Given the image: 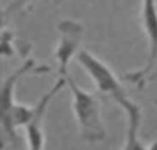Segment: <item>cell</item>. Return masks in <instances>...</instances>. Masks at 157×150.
Returning <instances> with one entry per match:
<instances>
[{
	"label": "cell",
	"mask_w": 157,
	"mask_h": 150,
	"mask_svg": "<svg viewBox=\"0 0 157 150\" xmlns=\"http://www.w3.org/2000/svg\"><path fill=\"white\" fill-rule=\"evenodd\" d=\"M65 79L72 95V109L80 137L87 143H101L106 138V127L102 120L99 99L95 94L81 88L71 74Z\"/></svg>",
	"instance_id": "6da1fadb"
},
{
	"label": "cell",
	"mask_w": 157,
	"mask_h": 150,
	"mask_svg": "<svg viewBox=\"0 0 157 150\" xmlns=\"http://www.w3.org/2000/svg\"><path fill=\"white\" fill-rule=\"evenodd\" d=\"M141 19L147 37V61L142 69L125 74V80L136 84L138 87H144L146 84L157 65V0H142Z\"/></svg>",
	"instance_id": "7a4b0ae2"
},
{
	"label": "cell",
	"mask_w": 157,
	"mask_h": 150,
	"mask_svg": "<svg viewBox=\"0 0 157 150\" xmlns=\"http://www.w3.org/2000/svg\"><path fill=\"white\" fill-rule=\"evenodd\" d=\"M78 65L86 70V73L91 77L92 83L97 87L99 94H105L113 98V101H119L120 98L125 96L124 88L121 87L117 76L110 69V66L106 65L101 58L94 55L88 50H81L76 57Z\"/></svg>",
	"instance_id": "3957f363"
},
{
	"label": "cell",
	"mask_w": 157,
	"mask_h": 150,
	"mask_svg": "<svg viewBox=\"0 0 157 150\" xmlns=\"http://www.w3.org/2000/svg\"><path fill=\"white\" fill-rule=\"evenodd\" d=\"M58 39L57 47H55V61L58 65V73L59 77H66L69 74V63L77 54L81 51L80 46L83 41L84 29L80 22L75 19H63L58 24Z\"/></svg>",
	"instance_id": "277c9868"
},
{
	"label": "cell",
	"mask_w": 157,
	"mask_h": 150,
	"mask_svg": "<svg viewBox=\"0 0 157 150\" xmlns=\"http://www.w3.org/2000/svg\"><path fill=\"white\" fill-rule=\"evenodd\" d=\"M66 85L65 77H59L50 90L41 95V98L35 103L36 110L32 120L25 127V139H26L28 150H44L46 149V134H44V117L51 105L52 99L55 98L58 92Z\"/></svg>",
	"instance_id": "5b68a950"
},
{
	"label": "cell",
	"mask_w": 157,
	"mask_h": 150,
	"mask_svg": "<svg viewBox=\"0 0 157 150\" xmlns=\"http://www.w3.org/2000/svg\"><path fill=\"white\" fill-rule=\"evenodd\" d=\"M116 103L120 107H123L127 117V129H125V139L123 143L121 150H147L144 146L139 137L141 131V123H142V112L141 107L131 101L127 95L116 101Z\"/></svg>",
	"instance_id": "8992f818"
},
{
	"label": "cell",
	"mask_w": 157,
	"mask_h": 150,
	"mask_svg": "<svg viewBox=\"0 0 157 150\" xmlns=\"http://www.w3.org/2000/svg\"><path fill=\"white\" fill-rule=\"evenodd\" d=\"M147 150H157V141H155L153 143H150L149 148H147Z\"/></svg>",
	"instance_id": "52a82bcc"
},
{
	"label": "cell",
	"mask_w": 157,
	"mask_h": 150,
	"mask_svg": "<svg viewBox=\"0 0 157 150\" xmlns=\"http://www.w3.org/2000/svg\"><path fill=\"white\" fill-rule=\"evenodd\" d=\"M155 80H157V72H155V73H153L152 76L149 77V80H147V83H149V81H155Z\"/></svg>",
	"instance_id": "ba28073f"
}]
</instances>
